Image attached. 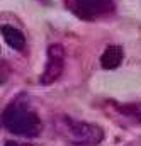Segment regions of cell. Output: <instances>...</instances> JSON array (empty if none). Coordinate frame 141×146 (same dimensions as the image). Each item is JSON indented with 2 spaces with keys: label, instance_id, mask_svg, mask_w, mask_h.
Masks as SVG:
<instances>
[{
  "label": "cell",
  "instance_id": "obj_1",
  "mask_svg": "<svg viewBox=\"0 0 141 146\" xmlns=\"http://www.w3.org/2000/svg\"><path fill=\"white\" fill-rule=\"evenodd\" d=\"M2 121H3V126L17 136L33 138V136H37L41 131L39 115L31 107L21 102H14L3 110Z\"/></svg>",
  "mask_w": 141,
  "mask_h": 146
},
{
  "label": "cell",
  "instance_id": "obj_2",
  "mask_svg": "<svg viewBox=\"0 0 141 146\" xmlns=\"http://www.w3.org/2000/svg\"><path fill=\"white\" fill-rule=\"evenodd\" d=\"M65 124H67V136L75 145L94 146V145H99L102 141V138H104V131L97 124L73 121L70 117L65 119Z\"/></svg>",
  "mask_w": 141,
  "mask_h": 146
},
{
  "label": "cell",
  "instance_id": "obj_3",
  "mask_svg": "<svg viewBox=\"0 0 141 146\" xmlns=\"http://www.w3.org/2000/svg\"><path fill=\"white\" fill-rule=\"evenodd\" d=\"M65 2L71 12L83 21H94L100 15L109 14L114 9L112 0H65Z\"/></svg>",
  "mask_w": 141,
  "mask_h": 146
},
{
  "label": "cell",
  "instance_id": "obj_4",
  "mask_svg": "<svg viewBox=\"0 0 141 146\" xmlns=\"http://www.w3.org/2000/svg\"><path fill=\"white\" fill-rule=\"evenodd\" d=\"M63 68H65V49L61 44H51L48 48V61L41 75V83L49 85L56 82L61 76Z\"/></svg>",
  "mask_w": 141,
  "mask_h": 146
},
{
  "label": "cell",
  "instance_id": "obj_5",
  "mask_svg": "<svg viewBox=\"0 0 141 146\" xmlns=\"http://www.w3.org/2000/svg\"><path fill=\"white\" fill-rule=\"evenodd\" d=\"M122 58H124L122 48L117 44H110V46H107V49L104 51V54L100 58V65L106 70H114L122 63Z\"/></svg>",
  "mask_w": 141,
  "mask_h": 146
},
{
  "label": "cell",
  "instance_id": "obj_6",
  "mask_svg": "<svg viewBox=\"0 0 141 146\" xmlns=\"http://www.w3.org/2000/svg\"><path fill=\"white\" fill-rule=\"evenodd\" d=\"M2 34H3V39H5V42L10 46V48H14V49H22L24 46H26V39H24V34L19 31V29H15V27H12V26H2Z\"/></svg>",
  "mask_w": 141,
  "mask_h": 146
},
{
  "label": "cell",
  "instance_id": "obj_7",
  "mask_svg": "<svg viewBox=\"0 0 141 146\" xmlns=\"http://www.w3.org/2000/svg\"><path fill=\"white\" fill-rule=\"evenodd\" d=\"M3 146H17V145H15L14 141H7V143H5V145H3Z\"/></svg>",
  "mask_w": 141,
  "mask_h": 146
}]
</instances>
